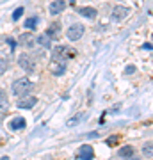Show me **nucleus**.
I'll use <instances>...</instances> for the list:
<instances>
[{"label":"nucleus","instance_id":"obj_1","mask_svg":"<svg viewBox=\"0 0 153 160\" xmlns=\"http://www.w3.org/2000/svg\"><path fill=\"white\" fill-rule=\"evenodd\" d=\"M34 89V84L30 82L28 78H16L14 82H13V86H11V91L14 96H27L28 92Z\"/></svg>","mask_w":153,"mask_h":160},{"label":"nucleus","instance_id":"obj_2","mask_svg":"<svg viewBox=\"0 0 153 160\" xmlns=\"http://www.w3.org/2000/svg\"><path fill=\"white\" fill-rule=\"evenodd\" d=\"M18 66H20V68H23L27 73H32V71H34V66H36V59L32 57L30 53L23 52L22 55L18 57Z\"/></svg>","mask_w":153,"mask_h":160},{"label":"nucleus","instance_id":"obj_3","mask_svg":"<svg viewBox=\"0 0 153 160\" xmlns=\"http://www.w3.org/2000/svg\"><path fill=\"white\" fill-rule=\"evenodd\" d=\"M84 25L82 23H73V25H69L68 30H66V38L69 41H79L82 36H84Z\"/></svg>","mask_w":153,"mask_h":160},{"label":"nucleus","instance_id":"obj_4","mask_svg":"<svg viewBox=\"0 0 153 160\" xmlns=\"http://www.w3.org/2000/svg\"><path fill=\"white\" fill-rule=\"evenodd\" d=\"M128 14H130V9L126 6H116L110 12V18H112V22H123Z\"/></svg>","mask_w":153,"mask_h":160},{"label":"nucleus","instance_id":"obj_5","mask_svg":"<svg viewBox=\"0 0 153 160\" xmlns=\"http://www.w3.org/2000/svg\"><path fill=\"white\" fill-rule=\"evenodd\" d=\"M36 103H38V98L32 96V94H27V96H23L18 100V109H32Z\"/></svg>","mask_w":153,"mask_h":160},{"label":"nucleus","instance_id":"obj_6","mask_svg":"<svg viewBox=\"0 0 153 160\" xmlns=\"http://www.w3.org/2000/svg\"><path fill=\"white\" fill-rule=\"evenodd\" d=\"M64 9H66V2H64V0H52L50 7H48V11H50L52 16H57V14H61Z\"/></svg>","mask_w":153,"mask_h":160},{"label":"nucleus","instance_id":"obj_7","mask_svg":"<svg viewBox=\"0 0 153 160\" xmlns=\"http://www.w3.org/2000/svg\"><path fill=\"white\" fill-rule=\"evenodd\" d=\"M18 41H20V45L25 46V48H32V46L36 45V36L30 34V32H23V34L18 38Z\"/></svg>","mask_w":153,"mask_h":160},{"label":"nucleus","instance_id":"obj_8","mask_svg":"<svg viewBox=\"0 0 153 160\" xmlns=\"http://www.w3.org/2000/svg\"><path fill=\"white\" fill-rule=\"evenodd\" d=\"M79 158H80V160H93V158H94V149L91 148L89 144L80 146V149H79Z\"/></svg>","mask_w":153,"mask_h":160},{"label":"nucleus","instance_id":"obj_9","mask_svg":"<svg viewBox=\"0 0 153 160\" xmlns=\"http://www.w3.org/2000/svg\"><path fill=\"white\" fill-rule=\"evenodd\" d=\"M25 125H27V121L23 119V118H13L11 121H9V128L11 130H22V128H25Z\"/></svg>","mask_w":153,"mask_h":160},{"label":"nucleus","instance_id":"obj_10","mask_svg":"<svg viewBox=\"0 0 153 160\" xmlns=\"http://www.w3.org/2000/svg\"><path fill=\"white\" fill-rule=\"evenodd\" d=\"M45 34L48 36L50 39H57V38H59V34H61V25H59V23H52Z\"/></svg>","mask_w":153,"mask_h":160},{"label":"nucleus","instance_id":"obj_11","mask_svg":"<svg viewBox=\"0 0 153 160\" xmlns=\"http://www.w3.org/2000/svg\"><path fill=\"white\" fill-rule=\"evenodd\" d=\"M50 71L54 75H63L66 71V64L57 62V61H50Z\"/></svg>","mask_w":153,"mask_h":160},{"label":"nucleus","instance_id":"obj_12","mask_svg":"<svg viewBox=\"0 0 153 160\" xmlns=\"http://www.w3.org/2000/svg\"><path fill=\"white\" fill-rule=\"evenodd\" d=\"M77 12L82 14V16H85V18H89V20H94L96 18V9H93V7H79Z\"/></svg>","mask_w":153,"mask_h":160},{"label":"nucleus","instance_id":"obj_13","mask_svg":"<svg viewBox=\"0 0 153 160\" xmlns=\"http://www.w3.org/2000/svg\"><path fill=\"white\" fill-rule=\"evenodd\" d=\"M9 110V98L4 91H0V114H6Z\"/></svg>","mask_w":153,"mask_h":160},{"label":"nucleus","instance_id":"obj_14","mask_svg":"<svg viewBox=\"0 0 153 160\" xmlns=\"http://www.w3.org/2000/svg\"><path fill=\"white\" fill-rule=\"evenodd\" d=\"M36 43H38V45H41L43 48H52V39L46 34L38 36V38H36Z\"/></svg>","mask_w":153,"mask_h":160},{"label":"nucleus","instance_id":"obj_15","mask_svg":"<svg viewBox=\"0 0 153 160\" xmlns=\"http://www.w3.org/2000/svg\"><path fill=\"white\" fill-rule=\"evenodd\" d=\"M134 155H135V149L132 146H123L119 149V157H123V158H134Z\"/></svg>","mask_w":153,"mask_h":160},{"label":"nucleus","instance_id":"obj_16","mask_svg":"<svg viewBox=\"0 0 153 160\" xmlns=\"http://www.w3.org/2000/svg\"><path fill=\"white\" fill-rule=\"evenodd\" d=\"M142 155H144L146 158H153V141L144 142V146H142Z\"/></svg>","mask_w":153,"mask_h":160},{"label":"nucleus","instance_id":"obj_17","mask_svg":"<svg viewBox=\"0 0 153 160\" xmlns=\"http://www.w3.org/2000/svg\"><path fill=\"white\" fill-rule=\"evenodd\" d=\"M38 22H39V20H38V18L36 16H30V18H27V20H25V23H23V25H25V27H27V29H36V27H38Z\"/></svg>","mask_w":153,"mask_h":160},{"label":"nucleus","instance_id":"obj_18","mask_svg":"<svg viewBox=\"0 0 153 160\" xmlns=\"http://www.w3.org/2000/svg\"><path fill=\"white\" fill-rule=\"evenodd\" d=\"M9 69V61H6V59H0V75H4Z\"/></svg>","mask_w":153,"mask_h":160},{"label":"nucleus","instance_id":"obj_19","mask_svg":"<svg viewBox=\"0 0 153 160\" xmlns=\"http://www.w3.org/2000/svg\"><path fill=\"white\" fill-rule=\"evenodd\" d=\"M82 118H84V114H77L75 118H71V119H68V126H75V125H77V123H79L80 119H82Z\"/></svg>","mask_w":153,"mask_h":160},{"label":"nucleus","instance_id":"obj_20","mask_svg":"<svg viewBox=\"0 0 153 160\" xmlns=\"http://www.w3.org/2000/svg\"><path fill=\"white\" fill-rule=\"evenodd\" d=\"M22 14H23V7H18L16 11L13 12V22H18L22 18Z\"/></svg>","mask_w":153,"mask_h":160},{"label":"nucleus","instance_id":"obj_21","mask_svg":"<svg viewBox=\"0 0 153 160\" xmlns=\"http://www.w3.org/2000/svg\"><path fill=\"white\" fill-rule=\"evenodd\" d=\"M125 73H126V75H132V73H135V66H132V64H130V66H128V68L125 69Z\"/></svg>","mask_w":153,"mask_h":160},{"label":"nucleus","instance_id":"obj_22","mask_svg":"<svg viewBox=\"0 0 153 160\" xmlns=\"http://www.w3.org/2000/svg\"><path fill=\"white\" fill-rule=\"evenodd\" d=\"M118 142V137H114V139H110V141H107V144H110V146H112V144H116Z\"/></svg>","mask_w":153,"mask_h":160},{"label":"nucleus","instance_id":"obj_23","mask_svg":"<svg viewBox=\"0 0 153 160\" xmlns=\"http://www.w3.org/2000/svg\"><path fill=\"white\" fill-rule=\"evenodd\" d=\"M0 160H9V158H7V157H2V158H0Z\"/></svg>","mask_w":153,"mask_h":160}]
</instances>
